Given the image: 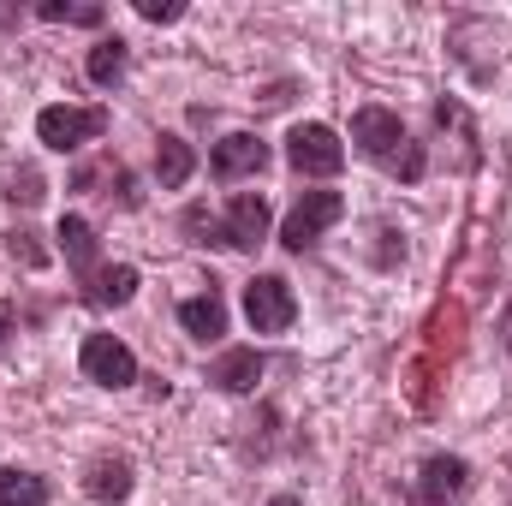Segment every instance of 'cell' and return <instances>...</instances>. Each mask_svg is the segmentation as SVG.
<instances>
[{
  "label": "cell",
  "mask_w": 512,
  "mask_h": 506,
  "mask_svg": "<svg viewBox=\"0 0 512 506\" xmlns=\"http://www.w3.org/2000/svg\"><path fill=\"white\" fill-rule=\"evenodd\" d=\"M54 239H60V251H66V262H72V274H78V286L102 268L96 262V227L84 221V215H60V227H54Z\"/></svg>",
  "instance_id": "14"
},
{
  "label": "cell",
  "mask_w": 512,
  "mask_h": 506,
  "mask_svg": "<svg viewBox=\"0 0 512 506\" xmlns=\"http://www.w3.org/2000/svg\"><path fill=\"white\" fill-rule=\"evenodd\" d=\"M6 256L24 262V268H48V245H42L36 227H12V233H6Z\"/></svg>",
  "instance_id": "21"
},
{
  "label": "cell",
  "mask_w": 512,
  "mask_h": 506,
  "mask_svg": "<svg viewBox=\"0 0 512 506\" xmlns=\"http://www.w3.org/2000/svg\"><path fill=\"white\" fill-rule=\"evenodd\" d=\"M286 161H292V173H304V179H334V173L346 167V143H340L334 126L304 120V126H292V137H286Z\"/></svg>",
  "instance_id": "2"
},
{
  "label": "cell",
  "mask_w": 512,
  "mask_h": 506,
  "mask_svg": "<svg viewBox=\"0 0 512 506\" xmlns=\"http://www.w3.org/2000/svg\"><path fill=\"white\" fill-rule=\"evenodd\" d=\"M245 322L256 334H286L298 322V298H292V286L280 274H256L245 286Z\"/></svg>",
  "instance_id": "5"
},
{
  "label": "cell",
  "mask_w": 512,
  "mask_h": 506,
  "mask_svg": "<svg viewBox=\"0 0 512 506\" xmlns=\"http://www.w3.org/2000/svg\"><path fill=\"white\" fill-rule=\"evenodd\" d=\"M465 489H471V465L453 459V453H435V459H423V471L411 483V506H447Z\"/></svg>",
  "instance_id": "7"
},
{
  "label": "cell",
  "mask_w": 512,
  "mask_h": 506,
  "mask_svg": "<svg viewBox=\"0 0 512 506\" xmlns=\"http://www.w3.org/2000/svg\"><path fill=\"white\" fill-rule=\"evenodd\" d=\"M137 18H149V24H173V18H185V6H179V0H137Z\"/></svg>",
  "instance_id": "22"
},
{
  "label": "cell",
  "mask_w": 512,
  "mask_h": 506,
  "mask_svg": "<svg viewBox=\"0 0 512 506\" xmlns=\"http://www.w3.org/2000/svg\"><path fill=\"white\" fill-rule=\"evenodd\" d=\"M18 24V6H0V30H12Z\"/></svg>",
  "instance_id": "24"
},
{
  "label": "cell",
  "mask_w": 512,
  "mask_h": 506,
  "mask_svg": "<svg viewBox=\"0 0 512 506\" xmlns=\"http://www.w3.org/2000/svg\"><path fill=\"white\" fill-rule=\"evenodd\" d=\"M0 506H48V477H36V471H0Z\"/></svg>",
  "instance_id": "17"
},
{
  "label": "cell",
  "mask_w": 512,
  "mask_h": 506,
  "mask_svg": "<svg viewBox=\"0 0 512 506\" xmlns=\"http://www.w3.org/2000/svg\"><path fill=\"white\" fill-rule=\"evenodd\" d=\"M340 215H346V197H340V191H304V197L292 203L286 227H280V245H286V251H310Z\"/></svg>",
  "instance_id": "4"
},
{
  "label": "cell",
  "mask_w": 512,
  "mask_h": 506,
  "mask_svg": "<svg viewBox=\"0 0 512 506\" xmlns=\"http://www.w3.org/2000/svg\"><path fill=\"white\" fill-rule=\"evenodd\" d=\"M102 131H108V108H66V102H54V108L36 114V143H48L54 155H72V149L96 143Z\"/></svg>",
  "instance_id": "3"
},
{
  "label": "cell",
  "mask_w": 512,
  "mask_h": 506,
  "mask_svg": "<svg viewBox=\"0 0 512 506\" xmlns=\"http://www.w3.org/2000/svg\"><path fill=\"white\" fill-rule=\"evenodd\" d=\"M221 239H227V251H256V245L268 239V203H262V191H239V197L227 203Z\"/></svg>",
  "instance_id": "9"
},
{
  "label": "cell",
  "mask_w": 512,
  "mask_h": 506,
  "mask_svg": "<svg viewBox=\"0 0 512 506\" xmlns=\"http://www.w3.org/2000/svg\"><path fill=\"white\" fill-rule=\"evenodd\" d=\"M215 179L221 185H239V179H256L262 167H268V143L256 137V131H227L221 143H215Z\"/></svg>",
  "instance_id": "8"
},
{
  "label": "cell",
  "mask_w": 512,
  "mask_h": 506,
  "mask_svg": "<svg viewBox=\"0 0 512 506\" xmlns=\"http://www.w3.org/2000/svg\"><path fill=\"white\" fill-rule=\"evenodd\" d=\"M0 334H12V304L0 298Z\"/></svg>",
  "instance_id": "25"
},
{
  "label": "cell",
  "mask_w": 512,
  "mask_h": 506,
  "mask_svg": "<svg viewBox=\"0 0 512 506\" xmlns=\"http://www.w3.org/2000/svg\"><path fill=\"white\" fill-rule=\"evenodd\" d=\"M191 173H197L191 143H185V137H173V131H161V137H155V179H161V191H179Z\"/></svg>",
  "instance_id": "15"
},
{
  "label": "cell",
  "mask_w": 512,
  "mask_h": 506,
  "mask_svg": "<svg viewBox=\"0 0 512 506\" xmlns=\"http://www.w3.org/2000/svg\"><path fill=\"white\" fill-rule=\"evenodd\" d=\"M78 292H84V304H96V310H120V304L137 298V268H131V262H102Z\"/></svg>",
  "instance_id": "12"
},
{
  "label": "cell",
  "mask_w": 512,
  "mask_h": 506,
  "mask_svg": "<svg viewBox=\"0 0 512 506\" xmlns=\"http://www.w3.org/2000/svg\"><path fill=\"white\" fill-rule=\"evenodd\" d=\"M179 227H185L191 245H215V251H227V239H221V215H209V203H191Z\"/></svg>",
  "instance_id": "19"
},
{
  "label": "cell",
  "mask_w": 512,
  "mask_h": 506,
  "mask_svg": "<svg viewBox=\"0 0 512 506\" xmlns=\"http://www.w3.org/2000/svg\"><path fill=\"white\" fill-rule=\"evenodd\" d=\"M179 328H185L191 340H203V346H215V340L227 334V298H221L215 280H209V292H197V298L179 304Z\"/></svg>",
  "instance_id": "11"
},
{
  "label": "cell",
  "mask_w": 512,
  "mask_h": 506,
  "mask_svg": "<svg viewBox=\"0 0 512 506\" xmlns=\"http://www.w3.org/2000/svg\"><path fill=\"white\" fill-rule=\"evenodd\" d=\"M126 66H131V42L126 36H102V42L90 48V60H84L90 84H102V90H114V84L126 78Z\"/></svg>",
  "instance_id": "16"
},
{
  "label": "cell",
  "mask_w": 512,
  "mask_h": 506,
  "mask_svg": "<svg viewBox=\"0 0 512 506\" xmlns=\"http://www.w3.org/2000/svg\"><path fill=\"white\" fill-rule=\"evenodd\" d=\"M501 340H507V352H512V304L501 310Z\"/></svg>",
  "instance_id": "23"
},
{
  "label": "cell",
  "mask_w": 512,
  "mask_h": 506,
  "mask_svg": "<svg viewBox=\"0 0 512 506\" xmlns=\"http://www.w3.org/2000/svg\"><path fill=\"white\" fill-rule=\"evenodd\" d=\"M36 18H48V24H102L108 6H102V0H78V6H72V0H42Z\"/></svg>",
  "instance_id": "18"
},
{
  "label": "cell",
  "mask_w": 512,
  "mask_h": 506,
  "mask_svg": "<svg viewBox=\"0 0 512 506\" xmlns=\"http://www.w3.org/2000/svg\"><path fill=\"white\" fill-rule=\"evenodd\" d=\"M84 495L102 501V506L131 501V459L126 453H96V459L84 465Z\"/></svg>",
  "instance_id": "10"
},
{
  "label": "cell",
  "mask_w": 512,
  "mask_h": 506,
  "mask_svg": "<svg viewBox=\"0 0 512 506\" xmlns=\"http://www.w3.org/2000/svg\"><path fill=\"white\" fill-rule=\"evenodd\" d=\"M352 143H358L382 173L405 179V185H417V179L429 173V149L399 126V114H387V108H358V114H352Z\"/></svg>",
  "instance_id": "1"
},
{
  "label": "cell",
  "mask_w": 512,
  "mask_h": 506,
  "mask_svg": "<svg viewBox=\"0 0 512 506\" xmlns=\"http://www.w3.org/2000/svg\"><path fill=\"white\" fill-rule=\"evenodd\" d=\"M42 197H48V179H42L36 167H18V173L6 179V203H12V209H36Z\"/></svg>",
  "instance_id": "20"
},
{
  "label": "cell",
  "mask_w": 512,
  "mask_h": 506,
  "mask_svg": "<svg viewBox=\"0 0 512 506\" xmlns=\"http://www.w3.org/2000/svg\"><path fill=\"white\" fill-rule=\"evenodd\" d=\"M78 370L96 381V387H131L137 381V352H131L120 334H84V352H78Z\"/></svg>",
  "instance_id": "6"
},
{
  "label": "cell",
  "mask_w": 512,
  "mask_h": 506,
  "mask_svg": "<svg viewBox=\"0 0 512 506\" xmlns=\"http://www.w3.org/2000/svg\"><path fill=\"white\" fill-rule=\"evenodd\" d=\"M262 352L256 346H233V352H221L215 364H209V381L221 387V393H251L256 381H262Z\"/></svg>",
  "instance_id": "13"
}]
</instances>
